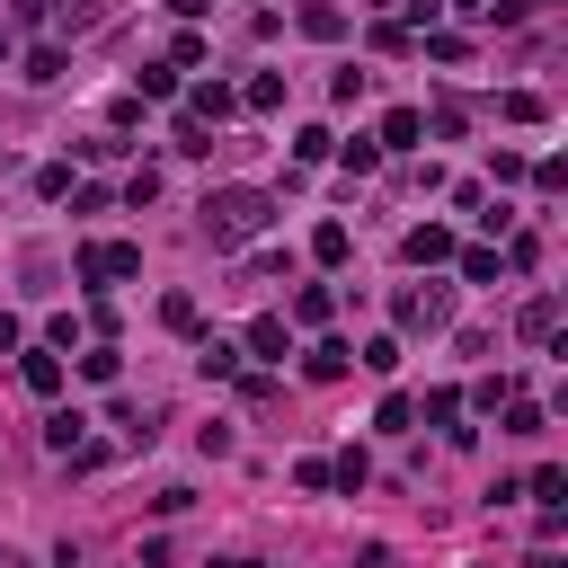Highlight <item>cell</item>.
<instances>
[{"label": "cell", "instance_id": "6da1fadb", "mask_svg": "<svg viewBox=\"0 0 568 568\" xmlns=\"http://www.w3.org/2000/svg\"><path fill=\"white\" fill-rule=\"evenodd\" d=\"M267 223H275V204H267L258 187H213V196H204V232H213V249H249Z\"/></svg>", "mask_w": 568, "mask_h": 568}, {"label": "cell", "instance_id": "7a4b0ae2", "mask_svg": "<svg viewBox=\"0 0 568 568\" xmlns=\"http://www.w3.org/2000/svg\"><path fill=\"white\" fill-rule=\"evenodd\" d=\"M142 275V249L133 240H90L81 249V284H133Z\"/></svg>", "mask_w": 568, "mask_h": 568}, {"label": "cell", "instance_id": "3957f363", "mask_svg": "<svg viewBox=\"0 0 568 568\" xmlns=\"http://www.w3.org/2000/svg\"><path fill=\"white\" fill-rule=\"evenodd\" d=\"M453 320V294H445V284H409V294H400V329H426V338H436Z\"/></svg>", "mask_w": 568, "mask_h": 568}, {"label": "cell", "instance_id": "277c9868", "mask_svg": "<svg viewBox=\"0 0 568 568\" xmlns=\"http://www.w3.org/2000/svg\"><path fill=\"white\" fill-rule=\"evenodd\" d=\"M400 258H409V267H445V258H453V232H445V223H417V232L400 240Z\"/></svg>", "mask_w": 568, "mask_h": 568}, {"label": "cell", "instance_id": "5b68a950", "mask_svg": "<svg viewBox=\"0 0 568 568\" xmlns=\"http://www.w3.org/2000/svg\"><path fill=\"white\" fill-rule=\"evenodd\" d=\"M19 382H27L36 400H54V391H62V355H54V346H27V355H19Z\"/></svg>", "mask_w": 568, "mask_h": 568}, {"label": "cell", "instance_id": "8992f818", "mask_svg": "<svg viewBox=\"0 0 568 568\" xmlns=\"http://www.w3.org/2000/svg\"><path fill=\"white\" fill-rule=\"evenodd\" d=\"M346 365H355V346H346V338H320V346L303 355V374H311V382H346Z\"/></svg>", "mask_w": 568, "mask_h": 568}, {"label": "cell", "instance_id": "52a82bcc", "mask_svg": "<svg viewBox=\"0 0 568 568\" xmlns=\"http://www.w3.org/2000/svg\"><path fill=\"white\" fill-rule=\"evenodd\" d=\"M232 107H240V98H232L223 81H196V90H187V116H196V125H223Z\"/></svg>", "mask_w": 568, "mask_h": 568}, {"label": "cell", "instance_id": "ba28073f", "mask_svg": "<svg viewBox=\"0 0 568 568\" xmlns=\"http://www.w3.org/2000/svg\"><path fill=\"white\" fill-rule=\"evenodd\" d=\"M417 133H426V116H417V107H391L374 142H382V152H417Z\"/></svg>", "mask_w": 568, "mask_h": 568}, {"label": "cell", "instance_id": "9c48e42d", "mask_svg": "<svg viewBox=\"0 0 568 568\" xmlns=\"http://www.w3.org/2000/svg\"><path fill=\"white\" fill-rule=\"evenodd\" d=\"M249 355H267V365H275V355H294V329H284L275 311H258L249 320Z\"/></svg>", "mask_w": 568, "mask_h": 568}, {"label": "cell", "instance_id": "30bf717a", "mask_svg": "<svg viewBox=\"0 0 568 568\" xmlns=\"http://www.w3.org/2000/svg\"><path fill=\"white\" fill-rule=\"evenodd\" d=\"M45 445H54V453H81V445H90V417H81V409H54V417H45Z\"/></svg>", "mask_w": 568, "mask_h": 568}, {"label": "cell", "instance_id": "8fae6325", "mask_svg": "<svg viewBox=\"0 0 568 568\" xmlns=\"http://www.w3.org/2000/svg\"><path fill=\"white\" fill-rule=\"evenodd\" d=\"M426 426H445L453 445H471V426H462V391H426Z\"/></svg>", "mask_w": 568, "mask_h": 568}, {"label": "cell", "instance_id": "7c38bea8", "mask_svg": "<svg viewBox=\"0 0 568 568\" xmlns=\"http://www.w3.org/2000/svg\"><path fill=\"white\" fill-rule=\"evenodd\" d=\"M303 36H311V45H338V36H346V10H338V0H311V10H303Z\"/></svg>", "mask_w": 568, "mask_h": 568}, {"label": "cell", "instance_id": "4fadbf2b", "mask_svg": "<svg viewBox=\"0 0 568 568\" xmlns=\"http://www.w3.org/2000/svg\"><path fill=\"white\" fill-rule=\"evenodd\" d=\"M365 480H374V462H365V445H346V453L329 462V488H346V497H355V488H365Z\"/></svg>", "mask_w": 568, "mask_h": 568}, {"label": "cell", "instance_id": "5bb4252c", "mask_svg": "<svg viewBox=\"0 0 568 568\" xmlns=\"http://www.w3.org/2000/svg\"><path fill=\"white\" fill-rule=\"evenodd\" d=\"M338 169H346V178H374V169H382V142H365V133L338 142Z\"/></svg>", "mask_w": 568, "mask_h": 568}, {"label": "cell", "instance_id": "9a60e30c", "mask_svg": "<svg viewBox=\"0 0 568 568\" xmlns=\"http://www.w3.org/2000/svg\"><path fill=\"white\" fill-rule=\"evenodd\" d=\"M346 249H355L346 223H320V232H311V258H320V267H346Z\"/></svg>", "mask_w": 568, "mask_h": 568}, {"label": "cell", "instance_id": "2e32d148", "mask_svg": "<svg viewBox=\"0 0 568 568\" xmlns=\"http://www.w3.org/2000/svg\"><path fill=\"white\" fill-rule=\"evenodd\" d=\"M62 71H71L62 45H27V81H62Z\"/></svg>", "mask_w": 568, "mask_h": 568}, {"label": "cell", "instance_id": "e0dca14e", "mask_svg": "<svg viewBox=\"0 0 568 568\" xmlns=\"http://www.w3.org/2000/svg\"><path fill=\"white\" fill-rule=\"evenodd\" d=\"M516 329H524V338H533V346H542V338H551V329H559V303H551V294H542V303H524V320H516Z\"/></svg>", "mask_w": 568, "mask_h": 568}, {"label": "cell", "instance_id": "ac0fdd59", "mask_svg": "<svg viewBox=\"0 0 568 568\" xmlns=\"http://www.w3.org/2000/svg\"><path fill=\"white\" fill-rule=\"evenodd\" d=\"M329 152H338L329 125H303V133H294V161H329Z\"/></svg>", "mask_w": 568, "mask_h": 568}, {"label": "cell", "instance_id": "d6986e66", "mask_svg": "<svg viewBox=\"0 0 568 568\" xmlns=\"http://www.w3.org/2000/svg\"><path fill=\"white\" fill-rule=\"evenodd\" d=\"M249 107H258V116L284 107V71H258V81H249Z\"/></svg>", "mask_w": 568, "mask_h": 568}, {"label": "cell", "instance_id": "ffe728a7", "mask_svg": "<svg viewBox=\"0 0 568 568\" xmlns=\"http://www.w3.org/2000/svg\"><path fill=\"white\" fill-rule=\"evenodd\" d=\"M196 365H204V382H223V374H240V346H223V338H213V346L196 355Z\"/></svg>", "mask_w": 568, "mask_h": 568}, {"label": "cell", "instance_id": "44dd1931", "mask_svg": "<svg viewBox=\"0 0 568 568\" xmlns=\"http://www.w3.org/2000/svg\"><path fill=\"white\" fill-rule=\"evenodd\" d=\"M329 311H338V303H329V294H320V284H303V294H294V320H303V329H320V320H329Z\"/></svg>", "mask_w": 568, "mask_h": 568}, {"label": "cell", "instance_id": "7402d4cb", "mask_svg": "<svg viewBox=\"0 0 568 568\" xmlns=\"http://www.w3.org/2000/svg\"><path fill=\"white\" fill-rule=\"evenodd\" d=\"M551 107H542V90H507V125H542Z\"/></svg>", "mask_w": 568, "mask_h": 568}, {"label": "cell", "instance_id": "603a6c76", "mask_svg": "<svg viewBox=\"0 0 568 568\" xmlns=\"http://www.w3.org/2000/svg\"><path fill=\"white\" fill-rule=\"evenodd\" d=\"M81 374H90V382H116V374H125V355H116V346H90V355H81Z\"/></svg>", "mask_w": 568, "mask_h": 568}, {"label": "cell", "instance_id": "cb8c5ba5", "mask_svg": "<svg viewBox=\"0 0 568 568\" xmlns=\"http://www.w3.org/2000/svg\"><path fill=\"white\" fill-rule=\"evenodd\" d=\"M161 329H178V338H187V329H196V294H169V303H161Z\"/></svg>", "mask_w": 568, "mask_h": 568}, {"label": "cell", "instance_id": "d4e9b609", "mask_svg": "<svg viewBox=\"0 0 568 568\" xmlns=\"http://www.w3.org/2000/svg\"><path fill=\"white\" fill-rule=\"evenodd\" d=\"M152 196H161V169H133V178H125V204H133V213L152 204Z\"/></svg>", "mask_w": 568, "mask_h": 568}, {"label": "cell", "instance_id": "484cf974", "mask_svg": "<svg viewBox=\"0 0 568 568\" xmlns=\"http://www.w3.org/2000/svg\"><path fill=\"white\" fill-rule=\"evenodd\" d=\"M365 374H400V338H374L365 346Z\"/></svg>", "mask_w": 568, "mask_h": 568}, {"label": "cell", "instance_id": "4316f807", "mask_svg": "<svg viewBox=\"0 0 568 568\" xmlns=\"http://www.w3.org/2000/svg\"><path fill=\"white\" fill-rule=\"evenodd\" d=\"M507 436H542V409L533 400H507Z\"/></svg>", "mask_w": 568, "mask_h": 568}, {"label": "cell", "instance_id": "83f0119b", "mask_svg": "<svg viewBox=\"0 0 568 568\" xmlns=\"http://www.w3.org/2000/svg\"><path fill=\"white\" fill-rule=\"evenodd\" d=\"M533 497H542V507H559V497H568V471H551V462H542V471H533Z\"/></svg>", "mask_w": 568, "mask_h": 568}, {"label": "cell", "instance_id": "f1b7e54d", "mask_svg": "<svg viewBox=\"0 0 568 568\" xmlns=\"http://www.w3.org/2000/svg\"><path fill=\"white\" fill-rule=\"evenodd\" d=\"M36 196H45V204H62V196H71V169H62V161H54V169H36Z\"/></svg>", "mask_w": 568, "mask_h": 568}, {"label": "cell", "instance_id": "f546056e", "mask_svg": "<svg viewBox=\"0 0 568 568\" xmlns=\"http://www.w3.org/2000/svg\"><path fill=\"white\" fill-rule=\"evenodd\" d=\"M462 275L471 284H497V249H462Z\"/></svg>", "mask_w": 568, "mask_h": 568}, {"label": "cell", "instance_id": "4dcf8cb0", "mask_svg": "<svg viewBox=\"0 0 568 568\" xmlns=\"http://www.w3.org/2000/svg\"><path fill=\"white\" fill-rule=\"evenodd\" d=\"M62 27L81 36V27H98V0H62Z\"/></svg>", "mask_w": 568, "mask_h": 568}, {"label": "cell", "instance_id": "1f68e13d", "mask_svg": "<svg viewBox=\"0 0 568 568\" xmlns=\"http://www.w3.org/2000/svg\"><path fill=\"white\" fill-rule=\"evenodd\" d=\"M524 10H533V0H488V10H480V19H497V27H516Z\"/></svg>", "mask_w": 568, "mask_h": 568}, {"label": "cell", "instance_id": "d6a6232c", "mask_svg": "<svg viewBox=\"0 0 568 568\" xmlns=\"http://www.w3.org/2000/svg\"><path fill=\"white\" fill-rule=\"evenodd\" d=\"M45 10H54V0H10V19H19V27H45Z\"/></svg>", "mask_w": 568, "mask_h": 568}, {"label": "cell", "instance_id": "836d02e7", "mask_svg": "<svg viewBox=\"0 0 568 568\" xmlns=\"http://www.w3.org/2000/svg\"><path fill=\"white\" fill-rule=\"evenodd\" d=\"M213 10V0H169V19H204Z\"/></svg>", "mask_w": 568, "mask_h": 568}, {"label": "cell", "instance_id": "e575fe53", "mask_svg": "<svg viewBox=\"0 0 568 568\" xmlns=\"http://www.w3.org/2000/svg\"><path fill=\"white\" fill-rule=\"evenodd\" d=\"M0 355H19V320L10 311H0Z\"/></svg>", "mask_w": 568, "mask_h": 568}, {"label": "cell", "instance_id": "d590c367", "mask_svg": "<svg viewBox=\"0 0 568 568\" xmlns=\"http://www.w3.org/2000/svg\"><path fill=\"white\" fill-rule=\"evenodd\" d=\"M453 10H462V19H480V10H488V0H453Z\"/></svg>", "mask_w": 568, "mask_h": 568}, {"label": "cell", "instance_id": "8d00e7d4", "mask_svg": "<svg viewBox=\"0 0 568 568\" xmlns=\"http://www.w3.org/2000/svg\"><path fill=\"white\" fill-rule=\"evenodd\" d=\"M213 568H267V559H213Z\"/></svg>", "mask_w": 568, "mask_h": 568}, {"label": "cell", "instance_id": "74e56055", "mask_svg": "<svg viewBox=\"0 0 568 568\" xmlns=\"http://www.w3.org/2000/svg\"><path fill=\"white\" fill-rule=\"evenodd\" d=\"M54 568H81V551H62V559H54Z\"/></svg>", "mask_w": 568, "mask_h": 568}]
</instances>
